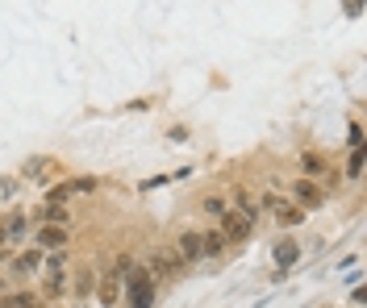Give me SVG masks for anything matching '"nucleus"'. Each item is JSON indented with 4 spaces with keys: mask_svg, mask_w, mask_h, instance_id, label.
Returning a JSON list of instances; mask_svg holds the SVG:
<instances>
[{
    "mask_svg": "<svg viewBox=\"0 0 367 308\" xmlns=\"http://www.w3.org/2000/svg\"><path fill=\"white\" fill-rule=\"evenodd\" d=\"M126 279H130L126 304H130V308H150V304H154V275H150L146 267H134Z\"/></svg>",
    "mask_w": 367,
    "mask_h": 308,
    "instance_id": "1",
    "label": "nucleus"
},
{
    "mask_svg": "<svg viewBox=\"0 0 367 308\" xmlns=\"http://www.w3.org/2000/svg\"><path fill=\"white\" fill-rule=\"evenodd\" d=\"M154 279H176L184 271V259L176 254V246H163V250H154L150 254V267H146Z\"/></svg>",
    "mask_w": 367,
    "mask_h": 308,
    "instance_id": "2",
    "label": "nucleus"
},
{
    "mask_svg": "<svg viewBox=\"0 0 367 308\" xmlns=\"http://www.w3.org/2000/svg\"><path fill=\"white\" fill-rule=\"evenodd\" d=\"M322 200H326V192L313 183V179H305V175H300V179L292 183V204H296V209L313 213V209H322Z\"/></svg>",
    "mask_w": 367,
    "mask_h": 308,
    "instance_id": "3",
    "label": "nucleus"
},
{
    "mask_svg": "<svg viewBox=\"0 0 367 308\" xmlns=\"http://www.w3.org/2000/svg\"><path fill=\"white\" fill-rule=\"evenodd\" d=\"M263 209H272V217L280 221V225H300L305 221V209H296L292 200H280V196H263Z\"/></svg>",
    "mask_w": 367,
    "mask_h": 308,
    "instance_id": "4",
    "label": "nucleus"
},
{
    "mask_svg": "<svg viewBox=\"0 0 367 308\" xmlns=\"http://www.w3.org/2000/svg\"><path fill=\"white\" fill-rule=\"evenodd\" d=\"M300 167H305V179H326V188L338 183V171H330V163L322 159V154H313V150L300 154Z\"/></svg>",
    "mask_w": 367,
    "mask_h": 308,
    "instance_id": "5",
    "label": "nucleus"
},
{
    "mask_svg": "<svg viewBox=\"0 0 367 308\" xmlns=\"http://www.w3.org/2000/svg\"><path fill=\"white\" fill-rule=\"evenodd\" d=\"M59 171V163L50 159V154H38V159H25L21 163V175L25 179H34V183H50V175Z\"/></svg>",
    "mask_w": 367,
    "mask_h": 308,
    "instance_id": "6",
    "label": "nucleus"
},
{
    "mask_svg": "<svg viewBox=\"0 0 367 308\" xmlns=\"http://www.w3.org/2000/svg\"><path fill=\"white\" fill-rule=\"evenodd\" d=\"M222 238H226L230 246H242V242L250 238V221L238 217L234 209H226V217H222Z\"/></svg>",
    "mask_w": 367,
    "mask_h": 308,
    "instance_id": "7",
    "label": "nucleus"
},
{
    "mask_svg": "<svg viewBox=\"0 0 367 308\" xmlns=\"http://www.w3.org/2000/svg\"><path fill=\"white\" fill-rule=\"evenodd\" d=\"M67 225H38V250H67Z\"/></svg>",
    "mask_w": 367,
    "mask_h": 308,
    "instance_id": "8",
    "label": "nucleus"
},
{
    "mask_svg": "<svg viewBox=\"0 0 367 308\" xmlns=\"http://www.w3.org/2000/svg\"><path fill=\"white\" fill-rule=\"evenodd\" d=\"M42 263H46V250H25V254H17L13 259V275H34V271H42Z\"/></svg>",
    "mask_w": 367,
    "mask_h": 308,
    "instance_id": "9",
    "label": "nucleus"
},
{
    "mask_svg": "<svg viewBox=\"0 0 367 308\" xmlns=\"http://www.w3.org/2000/svg\"><path fill=\"white\" fill-rule=\"evenodd\" d=\"M117 296H121V279L109 271V275H104V279L96 283V300H100L104 308H113V304H117Z\"/></svg>",
    "mask_w": 367,
    "mask_h": 308,
    "instance_id": "10",
    "label": "nucleus"
},
{
    "mask_svg": "<svg viewBox=\"0 0 367 308\" xmlns=\"http://www.w3.org/2000/svg\"><path fill=\"white\" fill-rule=\"evenodd\" d=\"M272 254H276V267H280V271H288V267L300 259V242L284 238V242H276V250H272Z\"/></svg>",
    "mask_w": 367,
    "mask_h": 308,
    "instance_id": "11",
    "label": "nucleus"
},
{
    "mask_svg": "<svg viewBox=\"0 0 367 308\" xmlns=\"http://www.w3.org/2000/svg\"><path fill=\"white\" fill-rule=\"evenodd\" d=\"M176 254L184 259V267H188V263H200V259H204V254H200V233H184L180 246H176Z\"/></svg>",
    "mask_w": 367,
    "mask_h": 308,
    "instance_id": "12",
    "label": "nucleus"
},
{
    "mask_svg": "<svg viewBox=\"0 0 367 308\" xmlns=\"http://www.w3.org/2000/svg\"><path fill=\"white\" fill-rule=\"evenodd\" d=\"M34 221L38 225H67V209L63 204H42V209L34 213Z\"/></svg>",
    "mask_w": 367,
    "mask_h": 308,
    "instance_id": "13",
    "label": "nucleus"
},
{
    "mask_svg": "<svg viewBox=\"0 0 367 308\" xmlns=\"http://www.w3.org/2000/svg\"><path fill=\"white\" fill-rule=\"evenodd\" d=\"M0 308H38L34 292H0Z\"/></svg>",
    "mask_w": 367,
    "mask_h": 308,
    "instance_id": "14",
    "label": "nucleus"
},
{
    "mask_svg": "<svg viewBox=\"0 0 367 308\" xmlns=\"http://www.w3.org/2000/svg\"><path fill=\"white\" fill-rule=\"evenodd\" d=\"M230 242L222 238V229H209V233H200V254H209V259H213V254H222Z\"/></svg>",
    "mask_w": 367,
    "mask_h": 308,
    "instance_id": "15",
    "label": "nucleus"
},
{
    "mask_svg": "<svg viewBox=\"0 0 367 308\" xmlns=\"http://www.w3.org/2000/svg\"><path fill=\"white\" fill-rule=\"evenodd\" d=\"M71 192H75V188H71V179H63V183H55V188L46 192V204H67V200H71Z\"/></svg>",
    "mask_w": 367,
    "mask_h": 308,
    "instance_id": "16",
    "label": "nucleus"
},
{
    "mask_svg": "<svg viewBox=\"0 0 367 308\" xmlns=\"http://www.w3.org/2000/svg\"><path fill=\"white\" fill-rule=\"evenodd\" d=\"M21 233H25V217L13 213V217L5 221V242H21Z\"/></svg>",
    "mask_w": 367,
    "mask_h": 308,
    "instance_id": "17",
    "label": "nucleus"
},
{
    "mask_svg": "<svg viewBox=\"0 0 367 308\" xmlns=\"http://www.w3.org/2000/svg\"><path fill=\"white\" fill-rule=\"evenodd\" d=\"M88 292H96V271H80L75 275V296H88Z\"/></svg>",
    "mask_w": 367,
    "mask_h": 308,
    "instance_id": "18",
    "label": "nucleus"
},
{
    "mask_svg": "<svg viewBox=\"0 0 367 308\" xmlns=\"http://www.w3.org/2000/svg\"><path fill=\"white\" fill-rule=\"evenodd\" d=\"M63 287H67V279H63V271H50V275H46V296H59Z\"/></svg>",
    "mask_w": 367,
    "mask_h": 308,
    "instance_id": "19",
    "label": "nucleus"
},
{
    "mask_svg": "<svg viewBox=\"0 0 367 308\" xmlns=\"http://www.w3.org/2000/svg\"><path fill=\"white\" fill-rule=\"evenodd\" d=\"M204 213H213V217L222 221V217H226V200H222V196H209V200H204Z\"/></svg>",
    "mask_w": 367,
    "mask_h": 308,
    "instance_id": "20",
    "label": "nucleus"
},
{
    "mask_svg": "<svg viewBox=\"0 0 367 308\" xmlns=\"http://www.w3.org/2000/svg\"><path fill=\"white\" fill-rule=\"evenodd\" d=\"M346 175H351V179H359V175H363V150H351V163H346Z\"/></svg>",
    "mask_w": 367,
    "mask_h": 308,
    "instance_id": "21",
    "label": "nucleus"
},
{
    "mask_svg": "<svg viewBox=\"0 0 367 308\" xmlns=\"http://www.w3.org/2000/svg\"><path fill=\"white\" fill-rule=\"evenodd\" d=\"M46 267H50V271H63V267H67V254H63V250H50Z\"/></svg>",
    "mask_w": 367,
    "mask_h": 308,
    "instance_id": "22",
    "label": "nucleus"
},
{
    "mask_svg": "<svg viewBox=\"0 0 367 308\" xmlns=\"http://www.w3.org/2000/svg\"><path fill=\"white\" fill-rule=\"evenodd\" d=\"M346 138H351V150H363V125H359V121L351 125V133H346Z\"/></svg>",
    "mask_w": 367,
    "mask_h": 308,
    "instance_id": "23",
    "label": "nucleus"
},
{
    "mask_svg": "<svg viewBox=\"0 0 367 308\" xmlns=\"http://www.w3.org/2000/svg\"><path fill=\"white\" fill-rule=\"evenodd\" d=\"M71 188L75 192H96V179L92 175H80V179H71Z\"/></svg>",
    "mask_w": 367,
    "mask_h": 308,
    "instance_id": "24",
    "label": "nucleus"
},
{
    "mask_svg": "<svg viewBox=\"0 0 367 308\" xmlns=\"http://www.w3.org/2000/svg\"><path fill=\"white\" fill-rule=\"evenodd\" d=\"M13 192H17V183H13V179H0V196H13Z\"/></svg>",
    "mask_w": 367,
    "mask_h": 308,
    "instance_id": "25",
    "label": "nucleus"
},
{
    "mask_svg": "<svg viewBox=\"0 0 367 308\" xmlns=\"http://www.w3.org/2000/svg\"><path fill=\"white\" fill-rule=\"evenodd\" d=\"M0 292H5V275H0Z\"/></svg>",
    "mask_w": 367,
    "mask_h": 308,
    "instance_id": "26",
    "label": "nucleus"
},
{
    "mask_svg": "<svg viewBox=\"0 0 367 308\" xmlns=\"http://www.w3.org/2000/svg\"><path fill=\"white\" fill-rule=\"evenodd\" d=\"M0 263H5V250H0Z\"/></svg>",
    "mask_w": 367,
    "mask_h": 308,
    "instance_id": "27",
    "label": "nucleus"
}]
</instances>
